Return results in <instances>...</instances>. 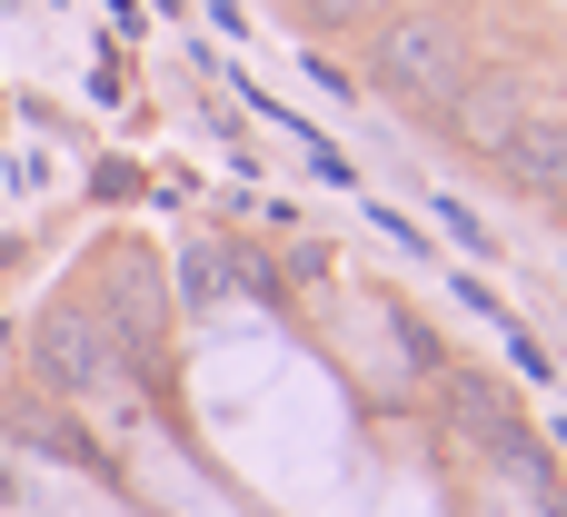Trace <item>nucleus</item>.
<instances>
[{
    "label": "nucleus",
    "mask_w": 567,
    "mask_h": 517,
    "mask_svg": "<svg viewBox=\"0 0 567 517\" xmlns=\"http://www.w3.org/2000/svg\"><path fill=\"white\" fill-rule=\"evenodd\" d=\"M379 80H389L399 100H449V90L468 80V40H458V20H439V10H399V20L379 30Z\"/></svg>",
    "instance_id": "nucleus-1"
},
{
    "label": "nucleus",
    "mask_w": 567,
    "mask_h": 517,
    "mask_svg": "<svg viewBox=\"0 0 567 517\" xmlns=\"http://www.w3.org/2000/svg\"><path fill=\"white\" fill-rule=\"evenodd\" d=\"M40 369H50V379H60L70 399H110V389H120V359H110L100 319H80V309L40 329Z\"/></svg>",
    "instance_id": "nucleus-2"
},
{
    "label": "nucleus",
    "mask_w": 567,
    "mask_h": 517,
    "mask_svg": "<svg viewBox=\"0 0 567 517\" xmlns=\"http://www.w3.org/2000/svg\"><path fill=\"white\" fill-rule=\"evenodd\" d=\"M449 130L468 149H508L528 130V80H458L449 90Z\"/></svg>",
    "instance_id": "nucleus-3"
},
{
    "label": "nucleus",
    "mask_w": 567,
    "mask_h": 517,
    "mask_svg": "<svg viewBox=\"0 0 567 517\" xmlns=\"http://www.w3.org/2000/svg\"><path fill=\"white\" fill-rule=\"evenodd\" d=\"M508 169H518L548 209H567V130H558V120H528V130L508 139Z\"/></svg>",
    "instance_id": "nucleus-4"
},
{
    "label": "nucleus",
    "mask_w": 567,
    "mask_h": 517,
    "mask_svg": "<svg viewBox=\"0 0 567 517\" xmlns=\"http://www.w3.org/2000/svg\"><path fill=\"white\" fill-rule=\"evenodd\" d=\"M289 10H299V20H359L369 0H289Z\"/></svg>",
    "instance_id": "nucleus-5"
}]
</instances>
